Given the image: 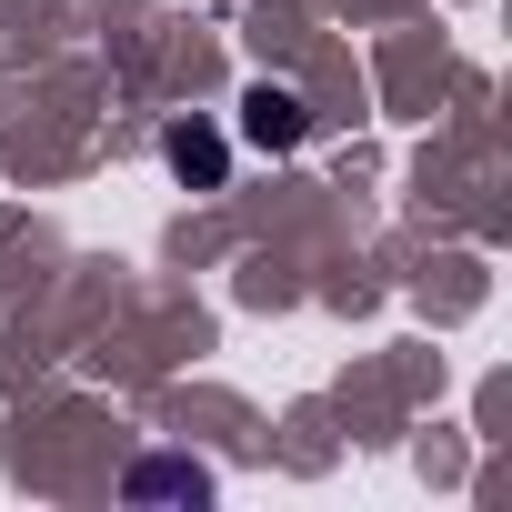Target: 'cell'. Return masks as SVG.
<instances>
[{
  "label": "cell",
  "instance_id": "cell-1",
  "mask_svg": "<svg viewBox=\"0 0 512 512\" xmlns=\"http://www.w3.org/2000/svg\"><path fill=\"white\" fill-rule=\"evenodd\" d=\"M241 141H262V151H292V141H302V101L262 81V91L241 101Z\"/></svg>",
  "mask_w": 512,
  "mask_h": 512
},
{
  "label": "cell",
  "instance_id": "cell-2",
  "mask_svg": "<svg viewBox=\"0 0 512 512\" xmlns=\"http://www.w3.org/2000/svg\"><path fill=\"white\" fill-rule=\"evenodd\" d=\"M131 492H141V502H161V492H171V502H211V472H201V462H131Z\"/></svg>",
  "mask_w": 512,
  "mask_h": 512
},
{
  "label": "cell",
  "instance_id": "cell-3",
  "mask_svg": "<svg viewBox=\"0 0 512 512\" xmlns=\"http://www.w3.org/2000/svg\"><path fill=\"white\" fill-rule=\"evenodd\" d=\"M171 171H181V181H211V171H221V141H211V131H171Z\"/></svg>",
  "mask_w": 512,
  "mask_h": 512
}]
</instances>
